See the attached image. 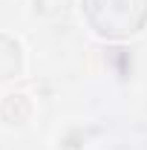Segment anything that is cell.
<instances>
[{"mask_svg": "<svg viewBox=\"0 0 147 150\" xmlns=\"http://www.w3.org/2000/svg\"><path fill=\"white\" fill-rule=\"evenodd\" d=\"M115 6H110V12H104L98 20H92V29L104 38H127L136 35L141 29V23L147 18V9L139 6H121V3H139V0H112Z\"/></svg>", "mask_w": 147, "mask_h": 150, "instance_id": "1", "label": "cell"}]
</instances>
